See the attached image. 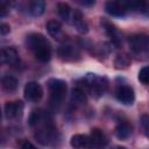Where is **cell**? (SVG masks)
<instances>
[{
	"label": "cell",
	"mask_w": 149,
	"mask_h": 149,
	"mask_svg": "<svg viewBox=\"0 0 149 149\" xmlns=\"http://www.w3.org/2000/svg\"><path fill=\"white\" fill-rule=\"evenodd\" d=\"M112 149H126L125 147H121V146H115V147H113Z\"/></svg>",
	"instance_id": "4dcf8cb0"
},
{
	"label": "cell",
	"mask_w": 149,
	"mask_h": 149,
	"mask_svg": "<svg viewBox=\"0 0 149 149\" xmlns=\"http://www.w3.org/2000/svg\"><path fill=\"white\" fill-rule=\"evenodd\" d=\"M132 126L128 122H121L115 127V136L120 140H126L132 135Z\"/></svg>",
	"instance_id": "ac0fdd59"
},
{
	"label": "cell",
	"mask_w": 149,
	"mask_h": 149,
	"mask_svg": "<svg viewBox=\"0 0 149 149\" xmlns=\"http://www.w3.org/2000/svg\"><path fill=\"white\" fill-rule=\"evenodd\" d=\"M9 31H10L9 24H7V23H1L0 24V33H1V35H7Z\"/></svg>",
	"instance_id": "4316f807"
},
{
	"label": "cell",
	"mask_w": 149,
	"mask_h": 149,
	"mask_svg": "<svg viewBox=\"0 0 149 149\" xmlns=\"http://www.w3.org/2000/svg\"><path fill=\"white\" fill-rule=\"evenodd\" d=\"M129 64H130V58H129V56H127L125 54L118 55L114 59V65L116 69H126V68H128Z\"/></svg>",
	"instance_id": "603a6c76"
},
{
	"label": "cell",
	"mask_w": 149,
	"mask_h": 149,
	"mask_svg": "<svg viewBox=\"0 0 149 149\" xmlns=\"http://www.w3.org/2000/svg\"><path fill=\"white\" fill-rule=\"evenodd\" d=\"M47 30L48 33L55 38V40H58V41H64V34L62 31V24L56 21V20H50L48 23H47Z\"/></svg>",
	"instance_id": "5bb4252c"
},
{
	"label": "cell",
	"mask_w": 149,
	"mask_h": 149,
	"mask_svg": "<svg viewBox=\"0 0 149 149\" xmlns=\"http://www.w3.org/2000/svg\"><path fill=\"white\" fill-rule=\"evenodd\" d=\"M21 149H37L31 142H29V141H24L23 143H22V146H21Z\"/></svg>",
	"instance_id": "83f0119b"
},
{
	"label": "cell",
	"mask_w": 149,
	"mask_h": 149,
	"mask_svg": "<svg viewBox=\"0 0 149 149\" xmlns=\"http://www.w3.org/2000/svg\"><path fill=\"white\" fill-rule=\"evenodd\" d=\"M83 83L85 88L95 98L102 95L108 86V81L105 77H99L94 73H88L85 78H83Z\"/></svg>",
	"instance_id": "3957f363"
},
{
	"label": "cell",
	"mask_w": 149,
	"mask_h": 149,
	"mask_svg": "<svg viewBox=\"0 0 149 149\" xmlns=\"http://www.w3.org/2000/svg\"><path fill=\"white\" fill-rule=\"evenodd\" d=\"M27 47L34 52L35 58L42 63L49 62L51 58V48L49 41L38 33L29 34L26 38Z\"/></svg>",
	"instance_id": "6da1fadb"
},
{
	"label": "cell",
	"mask_w": 149,
	"mask_h": 149,
	"mask_svg": "<svg viewBox=\"0 0 149 149\" xmlns=\"http://www.w3.org/2000/svg\"><path fill=\"white\" fill-rule=\"evenodd\" d=\"M57 52H58L59 58L63 59V61H74L79 56V52H78L77 48L72 44H69V43L62 44L58 48Z\"/></svg>",
	"instance_id": "9c48e42d"
},
{
	"label": "cell",
	"mask_w": 149,
	"mask_h": 149,
	"mask_svg": "<svg viewBox=\"0 0 149 149\" xmlns=\"http://www.w3.org/2000/svg\"><path fill=\"white\" fill-rule=\"evenodd\" d=\"M115 97L123 105H132L134 102V100H135V94H134L133 88L130 86H127V85L119 86L116 88Z\"/></svg>",
	"instance_id": "52a82bcc"
},
{
	"label": "cell",
	"mask_w": 149,
	"mask_h": 149,
	"mask_svg": "<svg viewBox=\"0 0 149 149\" xmlns=\"http://www.w3.org/2000/svg\"><path fill=\"white\" fill-rule=\"evenodd\" d=\"M72 22H73L74 27L77 28V30L80 34H86L88 31L87 22L84 20V17H83V15L79 10H74V13L72 15Z\"/></svg>",
	"instance_id": "2e32d148"
},
{
	"label": "cell",
	"mask_w": 149,
	"mask_h": 149,
	"mask_svg": "<svg viewBox=\"0 0 149 149\" xmlns=\"http://www.w3.org/2000/svg\"><path fill=\"white\" fill-rule=\"evenodd\" d=\"M48 87L50 91V100L52 105H59L66 93V83L58 78H51L48 80Z\"/></svg>",
	"instance_id": "277c9868"
},
{
	"label": "cell",
	"mask_w": 149,
	"mask_h": 149,
	"mask_svg": "<svg viewBox=\"0 0 149 149\" xmlns=\"http://www.w3.org/2000/svg\"><path fill=\"white\" fill-rule=\"evenodd\" d=\"M35 137L41 144L48 146L52 141H55L54 139L56 137V128L47 121L45 123L38 126V129L35 132Z\"/></svg>",
	"instance_id": "5b68a950"
},
{
	"label": "cell",
	"mask_w": 149,
	"mask_h": 149,
	"mask_svg": "<svg viewBox=\"0 0 149 149\" xmlns=\"http://www.w3.org/2000/svg\"><path fill=\"white\" fill-rule=\"evenodd\" d=\"M70 143H71V146H72L74 149H85V148H92L90 135L76 134V135H73V136L71 137Z\"/></svg>",
	"instance_id": "4fadbf2b"
},
{
	"label": "cell",
	"mask_w": 149,
	"mask_h": 149,
	"mask_svg": "<svg viewBox=\"0 0 149 149\" xmlns=\"http://www.w3.org/2000/svg\"><path fill=\"white\" fill-rule=\"evenodd\" d=\"M141 125H142V128L144 130V134L149 137V115H142Z\"/></svg>",
	"instance_id": "d4e9b609"
},
{
	"label": "cell",
	"mask_w": 149,
	"mask_h": 149,
	"mask_svg": "<svg viewBox=\"0 0 149 149\" xmlns=\"http://www.w3.org/2000/svg\"><path fill=\"white\" fill-rule=\"evenodd\" d=\"M139 80L143 84H149V65L144 66L139 72Z\"/></svg>",
	"instance_id": "cb8c5ba5"
},
{
	"label": "cell",
	"mask_w": 149,
	"mask_h": 149,
	"mask_svg": "<svg viewBox=\"0 0 149 149\" xmlns=\"http://www.w3.org/2000/svg\"><path fill=\"white\" fill-rule=\"evenodd\" d=\"M128 44L132 54L136 58L143 59L142 56H144L146 59L149 57V35H144V34L132 35L128 38Z\"/></svg>",
	"instance_id": "7a4b0ae2"
},
{
	"label": "cell",
	"mask_w": 149,
	"mask_h": 149,
	"mask_svg": "<svg viewBox=\"0 0 149 149\" xmlns=\"http://www.w3.org/2000/svg\"><path fill=\"white\" fill-rule=\"evenodd\" d=\"M106 12L112 16H123L126 14V7L120 1H107L105 5Z\"/></svg>",
	"instance_id": "8fae6325"
},
{
	"label": "cell",
	"mask_w": 149,
	"mask_h": 149,
	"mask_svg": "<svg viewBox=\"0 0 149 149\" xmlns=\"http://www.w3.org/2000/svg\"><path fill=\"white\" fill-rule=\"evenodd\" d=\"M57 12H58V15L66 22L70 21L71 19V8L68 3L65 2H59L57 5Z\"/></svg>",
	"instance_id": "7402d4cb"
},
{
	"label": "cell",
	"mask_w": 149,
	"mask_h": 149,
	"mask_svg": "<svg viewBox=\"0 0 149 149\" xmlns=\"http://www.w3.org/2000/svg\"><path fill=\"white\" fill-rule=\"evenodd\" d=\"M79 3H81V5H84V6H90V5H94V1L93 0H91V1H79Z\"/></svg>",
	"instance_id": "f546056e"
},
{
	"label": "cell",
	"mask_w": 149,
	"mask_h": 149,
	"mask_svg": "<svg viewBox=\"0 0 149 149\" xmlns=\"http://www.w3.org/2000/svg\"><path fill=\"white\" fill-rule=\"evenodd\" d=\"M23 111V104L21 101H10L5 105V115L7 119L19 116Z\"/></svg>",
	"instance_id": "7c38bea8"
},
{
	"label": "cell",
	"mask_w": 149,
	"mask_h": 149,
	"mask_svg": "<svg viewBox=\"0 0 149 149\" xmlns=\"http://www.w3.org/2000/svg\"><path fill=\"white\" fill-rule=\"evenodd\" d=\"M43 95V90L41 85L36 81H29L24 86V97L29 101H38Z\"/></svg>",
	"instance_id": "8992f818"
},
{
	"label": "cell",
	"mask_w": 149,
	"mask_h": 149,
	"mask_svg": "<svg viewBox=\"0 0 149 149\" xmlns=\"http://www.w3.org/2000/svg\"><path fill=\"white\" fill-rule=\"evenodd\" d=\"M71 101L76 106H83L86 102V94L85 91L80 87H76L71 92Z\"/></svg>",
	"instance_id": "d6986e66"
},
{
	"label": "cell",
	"mask_w": 149,
	"mask_h": 149,
	"mask_svg": "<svg viewBox=\"0 0 149 149\" xmlns=\"http://www.w3.org/2000/svg\"><path fill=\"white\" fill-rule=\"evenodd\" d=\"M1 63L2 64H8L10 66H16L20 63V57L17 51L12 48V47H7V48H2L1 49Z\"/></svg>",
	"instance_id": "ba28073f"
},
{
	"label": "cell",
	"mask_w": 149,
	"mask_h": 149,
	"mask_svg": "<svg viewBox=\"0 0 149 149\" xmlns=\"http://www.w3.org/2000/svg\"><path fill=\"white\" fill-rule=\"evenodd\" d=\"M141 13H142V14H144L146 16H149V3L144 2L143 7H142V9H141Z\"/></svg>",
	"instance_id": "f1b7e54d"
},
{
	"label": "cell",
	"mask_w": 149,
	"mask_h": 149,
	"mask_svg": "<svg viewBox=\"0 0 149 149\" xmlns=\"http://www.w3.org/2000/svg\"><path fill=\"white\" fill-rule=\"evenodd\" d=\"M1 85H2V88L7 92H13L16 90L17 87V79L13 76H3L2 79H1Z\"/></svg>",
	"instance_id": "ffe728a7"
},
{
	"label": "cell",
	"mask_w": 149,
	"mask_h": 149,
	"mask_svg": "<svg viewBox=\"0 0 149 149\" xmlns=\"http://www.w3.org/2000/svg\"><path fill=\"white\" fill-rule=\"evenodd\" d=\"M48 121V116L44 111L42 109H35L31 112L29 116V125L31 127H38Z\"/></svg>",
	"instance_id": "9a60e30c"
},
{
	"label": "cell",
	"mask_w": 149,
	"mask_h": 149,
	"mask_svg": "<svg viewBox=\"0 0 149 149\" xmlns=\"http://www.w3.org/2000/svg\"><path fill=\"white\" fill-rule=\"evenodd\" d=\"M44 9H45V3L43 1H33L29 6V12L33 16H40L44 13Z\"/></svg>",
	"instance_id": "44dd1931"
},
{
	"label": "cell",
	"mask_w": 149,
	"mask_h": 149,
	"mask_svg": "<svg viewBox=\"0 0 149 149\" xmlns=\"http://www.w3.org/2000/svg\"><path fill=\"white\" fill-rule=\"evenodd\" d=\"M101 24L104 26V29L106 31V34L111 37L112 40V43L115 44V45H119L120 44V37H119V33H118V29L108 21L106 20H102L101 21Z\"/></svg>",
	"instance_id": "e0dca14e"
},
{
	"label": "cell",
	"mask_w": 149,
	"mask_h": 149,
	"mask_svg": "<svg viewBox=\"0 0 149 149\" xmlns=\"http://www.w3.org/2000/svg\"><path fill=\"white\" fill-rule=\"evenodd\" d=\"M8 10V3L6 1H1L0 2V15L1 16H5L6 13Z\"/></svg>",
	"instance_id": "484cf974"
},
{
	"label": "cell",
	"mask_w": 149,
	"mask_h": 149,
	"mask_svg": "<svg viewBox=\"0 0 149 149\" xmlns=\"http://www.w3.org/2000/svg\"><path fill=\"white\" fill-rule=\"evenodd\" d=\"M90 139H91V144H92V148L93 149H102L107 144L106 135L99 128H93L91 130Z\"/></svg>",
	"instance_id": "30bf717a"
}]
</instances>
